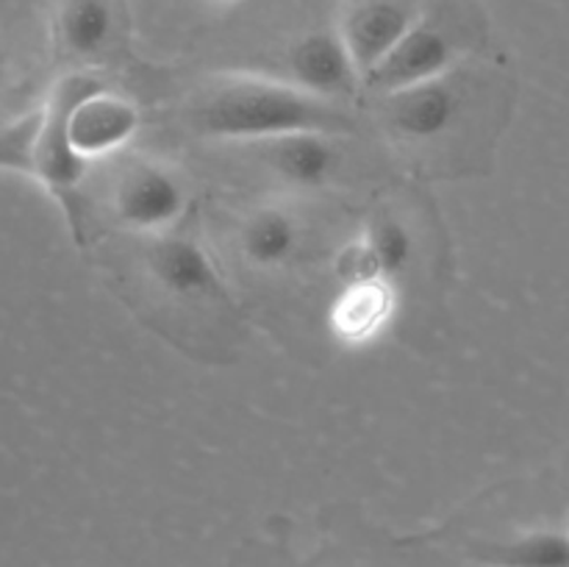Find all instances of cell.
<instances>
[{
	"label": "cell",
	"mask_w": 569,
	"mask_h": 567,
	"mask_svg": "<svg viewBox=\"0 0 569 567\" xmlns=\"http://www.w3.org/2000/svg\"><path fill=\"white\" fill-rule=\"evenodd\" d=\"M383 137L420 167L433 159L442 176V153H459L461 172L483 170L476 153H487L503 131L509 94H481L456 67L448 76L398 92L372 94Z\"/></svg>",
	"instance_id": "obj_1"
},
{
	"label": "cell",
	"mask_w": 569,
	"mask_h": 567,
	"mask_svg": "<svg viewBox=\"0 0 569 567\" xmlns=\"http://www.w3.org/2000/svg\"><path fill=\"white\" fill-rule=\"evenodd\" d=\"M59 83L67 94V139L83 161L94 165L131 148L142 128L137 100L111 87L94 70H70L59 78Z\"/></svg>",
	"instance_id": "obj_3"
},
{
	"label": "cell",
	"mask_w": 569,
	"mask_h": 567,
	"mask_svg": "<svg viewBox=\"0 0 569 567\" xmlns=\"http://www.w3.org/2000/svg\"><path fill=\"white\" fill-rule=\"evenodd\" d=\"M420 17L422 11L406 0H359L345 11L337 28L359 67L361 81L381 67Z\"/></svg>",
	"instance_id": "obj_11"
},
{
	"label": "cell",
	"mask_w": 569,
	"mask_h": 567,
	"mask_svg": "<svg viewBox=\"0 0 569 567\" xmlns=\"http://www.w3.org/2000/svg\"><path fill=\"white\" fill-rule=\"evenodd\" d=\"M398 309L400 284L381 278L342 281L328 306V328L345 348H367L392 328Z\"/></svg>",
	"instance_id": "obj_10"
},
{
	"label": "cell",
	"mask_w": 569,
	"mask_h": 567,
	"mask_svg": "<svg viewBox=\"0 0 569 567\" xmlns=\"http://www.w3.org/2000/svg\"><path fill=\"white\" fill-rule=\"evenodd\" d=\"M465 44L448 31L439 20L422 14L409 33L400 39L398 48L372 70L365 81L367 94H387L398 89L415 87V83L433 81L448 76L461 64Z\"/></svg>",
	"instance_id": "obj_8"
},
{
	"label": "cell",
	"mask_w": 569,
	"mask_h": 567,
	"mask_svg": "<svg viewBox=\"0 0 569 567\" xmlns=\"http://www.w3.org/2000/svg\"><path fill=\"white\" fill-rule=\"evenodd\" d=\"M209 3H217V6H233V3H239V0H209Z\"/></svg>",
	"instance_id": "obj_17"
},
{
	"label": "cell",
	"mask_w": 569,
	"mask_h": 567,
	"mask_svg": "<svg viewBox=\"0 0 569 567\" xmlns=\"http://www.w3.org/2000/svg\"><path fill=\"white\" fill-rule=\"evenodd\" d=\"M278 78L342 106H350L359 92H365L359 67L337 26L317 28L295 39L283 59V76Z\"/></svg>",
	"instance_id": "obj_7"
},
{
	"label": "cell",
	"mask_w": 569,
	"mask_h": 567,
	"mask_svg": "<svg viewBox=\"0 0 569 567\" xmlns=\"http://www.w3.org/2000/svg\"><path fill=\"white\" fill-rule=\"evenodd\" d=\"M233 239L244 265L259 272H278L303 253L306 228L289 206L261 203L239 220Z\"/></svg>",
	"instance_id": "obj_13"
},
{
	"label": "cell",
	"mask_w": 569,
	"mask_h": 567,
	"mask_svg": "<svg viewBox=\"0 0 569 567\" xmlns=\"http://www.w3.org/2000/svg\"><path fill=\"white\" fill-rule=\"evenodd\" d=\"M56 42L72 61V70H94L109 64L120 44V14L111 0H64L56 14Z\"/></svg>",
	"instance_id": "obj_12"
},
{
	"label": "cell",
	"mask_w": 569,
	"mask_h": 567,
	"mask_svg": "<svg viewBox=\"0 0 569 567\" xmlns=\"http://www.w3.org/2000/svg\"><path fill=\"white\" fill-rule=\"evenodd\" d=\"M142 261L144 276L153 281V289L164 298L167 306L200 309L203 315L214 311L226 320L237 317L214 259L203 248V242L189 231V226L150 237L148 248L142 250Z\"/></svg>",
	"instance_id": "obj_5"
},
{
	"label": "cell",
	"mask_w": 569,
	"mask_h": 567,
	"mask_svg": "<svg viewBox=\"0 0 569 567\" xmlns=\"http://www.w3.org/2000/svg\"><path fill=\"white\" fill-rule=\"evenodd\" d=\"M345 139L348 137L342 133L300 131L239 148L250 150L256 165L264 167L281 187L292 192H317L339 181L345 172Z\"/></svg>",
	"instance_id": "obj_6"
},
{
	"label": "cell",
	"mask_w": 569,
	"mask_h": 567,
	"mask_svg": "<svg viewBox=\"0 0 569 567\" xmlns=\"http://www.w3.org/2000/svg\"><path fill=\"white\" fill-rule=\"evenodd\" d=\"M39 109L22 115L20 120L0 128V170L22 172L33 178V153H37Z\"/></svg>",
	"instance_id": "obj_15"
},
{
	"label": "cell",
	"mask_w": 569,
	"mask_h": 567,
	"mask_svg": "<svg viewBox=\"0 0 569 567\" xmlns=\"http://www.w3.org/2000/svg\"><path fill=\"white\" fill-rule=\"evenodd\" d=\"M417 253V237L409 220L392 211L370 217L361 233L350 239L337 256V276L342 281L381 278L400 284Z\"/></svg>",
	"instance_id": "obj_9"
},
{
	"label": "cell",
	"mask_w": 569,
	"mask_h": 567,
	"mask_svg": "<svg viewBox=\"0 0 569 567\" xmlns=\"http://www.w3.org/2000/svg\"><path fill=\"white\" fill-rule=\"evenodd\" d=\"M181 120L194 137L226 145H250L300 131L350 137L356 117L348 106L331 103L267 72H220L183 100Z\"/></svg>",
	"instance_id": "obj_2"
},
{
	"label": "cell",
	"mask_w": 569,
	"mask_h": 567,
	"mask_svg": "<svg viewBox=\"0 0 569 567\" xmlns=\"http://www.w3.org/2000/svg\"><path fill=\"white\" fill-rule=\"evenodd\" d=\"M9 78H11V59H9V53H6L3 44H0V92L6 89Z\"/></svg>",
	"instance_id": "obj_16"
},
{
	"label": "cell",
	"mask_w": 569,
	"mask_h": 567,
	"mask_svg": "<svg viewBox=\"0 0 569 567\" xmlns=\"http://www.w3.org/2000/svg\"><path fill=\"white\" fill-rule=\"evenodd\" d=\"M192 209V189L172 165L148 156L120 165L111 189V215L122 231L137 239L161 237L187 226Z\"/></svg>",
	"instance_id": "obj_4"
},
{
	"label": "cell",
	"mask_w": 569,
	"mask_h": 567,
	"mask_svg": "<svg viewBox=\"0 0 569 567\" xmlns=\"http://www.w3.org/2000/svg\"><path fill=\"white\" fill-rule=\"evenodd\" d=\"M470 554L483 567H569V531L537 528L509 539H487Z\"/></svg>",
	"instance_id": "obj_14"
}]
</instances>
